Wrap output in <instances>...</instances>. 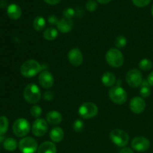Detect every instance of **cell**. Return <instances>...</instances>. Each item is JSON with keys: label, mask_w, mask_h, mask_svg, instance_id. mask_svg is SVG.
Segmentation results:
<instances>
[{"label": "cell", "mask_w": 153, "mask_h": 153, "mask_svg": "<svg viewBox=\"0 0 153 153\" xmlns=\"http://www.w3.org/2000/svg\"><path fill=\"white\" fill-rule=\"evenodd\" d=\"M42 70V67L39 62L35 60H28L22 64L20 73L25 78H32L38 74Z\"/></svg>", "instance_id": "cell-1"}, {"label": "cell", "mask_w": 153, "mask_h": 153, "mask_svg": "<svg viewBox=\"0 0 153 153\" xmlns=\"http://www.w3.org/2000/svg\"><path fill=\"white\" fill-rule=\"evenodd\" d=\"M23 97L25 101L31 104H35L40 101L41 93L38 87L34 84H28L23 91Z\"/></svg>", "instance_id": "cell-2"}, {"label": "cell", "mask_w": 153, "mask_h": 153, "mask_svg": "<svg viewBox=\"0 0 153 153\" xmlns=\"http://www.w3.org/2000/svg\"><path fill=\"white\" fill-rule=\"evenodd\" d=\"M105 59L108 64L114 68L122 67L124 63L123 55L119 49L115 48H111L108 51L105 55Z\"/></svg>", "instance_id": "cell-3"}, {"label": "cell", "mask_w": 153, "mask_h": 153, "mask_svg": "<svg viewBox=\"0 0 153 153\" xmlns=\"http://www.w3.org/2000/svg\"><path fill=\"white\" fill-rule=\"evenodd\" d=\"M110 138L111 141L119 147L126 146L129 140L128 134L123 130L115 128L110 132Z\"/></svg>", "instance_id": "cell-4"}, {"label": "cell", "mask_w": 153, "mask_h": 153, "mask_svg": "<svg viewBox=\"0 0 153 153\" xmlns=\"http://www.w3.org/2000/svg\"><path fill=\"white\" fill-rule=\"evenodd\" d=\"M109 97L114 103L122 105L126 102L128 95L125 90L120 86L113 87L109 90Z\"/></svg>", "instance_id": "cell-5"}, {"label": "cell", "mask_w": 153, "mask_h": 153, "mask_svg": "<svg viewBox=\"0 0 153 153\" xmlns=\"http://www.w3.org/2000/svg\"><path fill=\"white\" fill-rule=\"evenodd\" d=\"M30 124L25 118H19L13 124V131L16 137H22L29 133Z\"/></svg>", "instance_id": "cell-6"}, {"label": "cell", "mask_w": 153, "mask_h": 153, "mask_svg": "<svg viewBox=\"0 0 153 153\" xmlns=\"http://www.w3.org/2000/svg\"><path fill=\"white\" fill-rule=\"evenodd\" d=\"M98 114V108L97 105L91 102L83 103L79 108V114L83 119H91L97 116Z\"/></svg>", "instance_id": "cell-7"}, {"label": "cell", "mask_w": 153, "mask_h": 153, "mask_svg": "<svg viewBox=\"0 0 153 153\" xmlns=\"http://www.w3.org/2000/svg\"><path fill=\"white\" fill-rule=\"evenodd\" d=\"M19 149L22 153H35L37 150V142L31 137L22 138L19 143Z\"/></svg>", "instance_id": "cell-8"}, {"label": "cell", "mask_w": 153, "mask_h": 153, "mask_svg": "<svg viewBox=\"0 0 153 153\" xmlns=\"http://www.w3.org/2000/svg\"><path fill=\"white\" fill-rule=\"evenodd\" d=\"M126 80L128 85L131 88H137L140 86L143 82L142 74L137 69H132L127 73Z\"/></svg>", "instance_id": "cell-9"}, {"label": "cell", "mask_w": 153, "mask_h": 153, "mask_svg": "<svg viewBox=\"0 0 153 153\" xmlns=\"http://www.w3.org/2000/svg\"><path fill=\"white\" fill-rule=\"evenodd\" d=\"M32 133L36 137H42L48 130L47 122L44 119L38 118L34 121L32 125Z\"/></svg>", "instance_id": "cell-10"}, {"label": "cell", "mask_w": 153, "mask_h": 153, "mask_svg": "<svg viewBox=\"0 0 153 153\" xmlns=\"http://www.w3.org/2000/svg\"><path fill=\"white\" fill-rule=\"evenodd\" d=\"M131 146L137 152H146L149 149L150 142L146 137L139 136L133 139L131 141Z\"/></svg>", "instance_id": "cell-11"}, {"label": "cell", "mask_w": 153, "mask_h": 153, "mask_svg": "<svg viewBox=\"0 0 153 153\" xmlns=\"http://www.w3.org/2000/svg\"><path fill=\"white\" fill-rule=\"evenodd\" d=\"M68 60L74 67H79L83 62V55L78 48H73L68 53Z\"/></svg>", "instance_id": "cell-12"}, {"label": "cell", "mask_w": 153, "mask_h": 153, "mask_svg": "<svg viewBox=\"0 0 153 153\" xmlns=\"http://www.w3.org/2000/svg\"><path fill=\"white\" fill-rule=\"evenodd\" d=\"M38 81L40 85L46 89L52 88L54 84L53 76L49 71H43L42 73H40Z\"/></svg>", "instance_id": "cell-13"}, {"label": "cell", "mask_w": 153, "mask_h": 153, "mask_svg": "<svg viewBox=\"0 0 153 153\" xmlns=\"http://www.w3.org/2000/svg\"><path fill=\"white\" fill-rule=\"evenodd\" d=\"M129 107L133 113L140 114L144 111L146 103L141 97H134L130 102Z\"/></svg>", "instance_id": "cell-14"}, {"label": "cell", "mask_w": 153, "mask_h": 153, "mask_svg": "<svg viewBox=\"0 0 153 153\" xmlns=\"http://www.w3.org/2000/svg\"><path fill=\"white\" fill-rule=\"evenodd\" d=\"M73 22L71 19L67 18H62L58 21L57 24L58 30L61 33H68L73 28Z\"/></svg>", "instance_id": "cell-15"}, {"label": "cell", "mask_w": 153, "mask_h": 153, "mask_svg": "<svg viewBox=\"0 0 153 153\" xmlns=\"http://www.w3.org/2000/svg\"><path fill=\"white\" fill-rule=\"evenodd\" d=\"M46 121L51 125H58L62 121V115L57 111H51L46 115Z\"/></svg>", "instance_id": "cell-16"}, {"label": "cell", "mask_w": 153, "mask_h": 153, "mask_svg": "<svg viewBox=\"0 0 153 153\" xmlns=\"http://www.w3.org/2000/svg\"><path fill=\"white\" fill-rule=\"evenodd\" d=\"M7 13L10 19H18L22 15V10L17 4H11L7 7Z\"/></svg>", "instance_id": "cell-17"}, {"label": "cell", "mask_w": 153, "mask_h": 153, "mask_svg": "<svg viewBox=\"0 0 153 153\" xmlns=\"http://www.w3.org/2000/svg\"><path fill=\"white\" fill-rule=\"evenodd\" d=\"M56 146L52 142L45 141L40 145L37 153H56Z\"/></svg>", "instance_id": "cell-18"}, {"label": "cell", "mask_w": 153, "mask_h": 153, "mask_svg": "<svg viewBox=\"0 0 153 153\" xmlns=\"http://www.w3.org/2000/svg\"><path fill=\"white\" fill-rule=\"evenodd\" d=\"M51 140L55 143H59L64 139V132L63 129L60 127H55L52 128L49 134Z\"/></svg>", "instance_id": "cell-19"}, {"label": "cell", "mask_w": 153, "mask_h": 153, "mask_svg": "<svg viewBox=\"0 0 153 153\" xmlns=\"http://www.w3.org/2000/svg\"><path fill=\"white\" fill-rule=\"evenodd\" d=\"M101 81L105 86L112 87L116 82V77L112 73L106 72L102 76Z\"/></svg>", "instance_id": "cell-20"}, {"label": "cell", "mask_w": 153, "mask_h": 153, "mask_svg": "<svg viewBox=\"0 0 153 153\" xmlns=\"http://www.w3.org/2000/svg\"><path fill=\"white\" fill-rule=\"evenodd\" d=\"M58 30L55 29V28H48L43 32V37L46 40L52 41V40H54L58 37Z\"/></svg>", "instance_id": "cell-21"}, {"label": "cell", "mask_w": 153, "mask_h": 153, "mask_svg": "<svg viewBox=\"0 0 153 153\" xmlns=\"http://www.w3.org/2000/svg\"><path fill=\"white\" fill-rule=\"evenodd\" d=\"M33 27L37 31H40L46 27V20L43 16H37L33 21Z\"/></svg>", "instance_id": "cell-22"}, {"label": "cell", "mask_w": 153, "mask_h": 153, "mask_svg": "<svg viewBox=\"0 0 153 153\" xmlns=\"http://www.w3.org/2000/svg\"><path fill=\"white\" fill-rule=\"evenodd\" d=\"M3 146L6 150L12 152V151H14L17 147V142L12 137H8V138L5 139L3 143Z\"/></svg>", "instance_id": "cell-23"}, {"label": "cell", "mask_w": 153, "mask_h": 153, "mask_svg": "<svg viewBox=\"0 0 153 153\" xmlns=\"http://www.w3.org/2000/svg\"><path fill=\"white\" fill-rule=\"evenodd\" d=\"M140 86H141V88H140V94L141 95V97H143V98H146V97H149L151 94V89L150 85H149L147 80H143Z\"/></svg>", "instance_id": "cell-24"}, {"label": "cell", "mask_w": 153, "mask_h": 153, "mask_svg": "<svg viewBox=\"0 0 153 153\" xmlns=\"http://www.w3.org/2000/svg\"><path fill=\"white\" fill-rule=\"evenodd\" d=\"M9 122L7 117L4 116L0 117V134L3 135L5 134L8 128Z\"/></svg>", "instance_id": "cell-25"}, {"label": "cell", "mask_w": 153, "mask_h": 153, "mask_svg": "<svg viewBox=\"0 0 153 153\" xmlns=\"http://www.w3.org/2000/svg\"><path fill=\"white\" fill-rule=\"evenodd\" d=\"M138 66H139V67H140V70L146 71V70H149L152 69V62L149 59L144 58V59L141 60V61H140Z\"/></svg>", "instance_id": "cell-26"}, {"label": "cell", "mask_w": 153, "mask_h": 153, "mask_svg": "<svg viewBox=\"0 0 153 153\" xmlns=\"http://www.w3.org/2000/svg\"><path fill=\"white\" fill-rule=\"evenodd\" d=\"M115 46L119 49H122V48L125 47L126 45V38L124 36L120 35L115 40Z\"/></svg>", "instance_id": "cell-27"}, {"label": "cell", "mask_w": 153, "mask_h": 153, "mask_svg": "<svg viewBox=\"0 0 153 153\" xmlns=\"http://www.w3.org/2000/svg\"><path fill=\"white\" fill-rule=\"evenodd\" d=\"M30 114L34 118H37L41 115L42 109L39 105H34L30 108Z\"/></svg>", "instance_id": "cell-28"}, {"label": "cell", "mask_w": 153, "mask_h": 153, "mask_svg": "<svg viewBox=\"0 0 153 153\" xmlns=\"http://www.w3.org/2000/svg\"><path fill=\"white\" fill-rule=\"evenodd\" d=\"M84 128H85L84 123L82 120H77L73 123V129L76 132H82L84 130Z\"/></svg>", "instance_id": "cell-29"}, {"label": "cell", "mask_w": 153, "mask_h": 153, "mask_svg": "<svg viewBox=\"0 0 153 153\" xmlns=\"http://www.w3.org/2000/svg\"><path fill=\"white\" fill-rule=\"evenodd\" d=\"M152 0H132L133 4L138 7H143L147 6Z\"/></svg>", "instance_id": "cell-30"}, {"label": "cell", "mask_w": 153, "mask_h": 153, "mask_svg": "<svg viewBox=\"0 0 153 153\" xmlns=\"http://www.w3.org/2000/svg\"><path fill=\"white\" fill-rule=\"evenodd\" d=\"M86 8L91 12L94 11L97 8V3L94 0H89L86 4Z\"/></svg>", "instance_id": "cell-31"}, {"label": "cell", "mask_w": 153, "mask_h": 153, "mask_svg": "<svg viewBox=\"0 0 153 153\" xmlns=\"http://www.w3.org/2000/svg\"><path fill=\"white\" fill-rule=\"evenodd\" d=\"M63 13H64V18L71 19V18L74 16L75 10L74 9L71 8V7H67V8L64 10Z\"/></svg>", "instance_id": "cell-32"}, {"label": "cell", "mask_w": 153, "mask_h": 153, "mask_svg": "<svg viewBox=\"0 0 153 153\" xmlns=\"http://www.w3.org/2000/svg\"><path fill=\"white\" fill-rule=\"evenodd\" d=\"M58 21L59 20H58V17H57L56 16H55V15H51V16H49V18H48V22H49V23L50 24V25H57Z\"/></svg>", "instance_id": "cell-33"}, {"label": "cell", "mask_w": 153, "mask_h": 153, "mask_svg": "<svg viewBox=\"0 0 153 153\" xmlns=\"http://www.w3.org/2000/svg\"><path fill=\"white\" fill-rule=\"evenodd\" d=\"M53 95L54 94L52 92H51V91H47V92H46L44 94L43 97H44L45 100H47V101H50V100H52V99H53Z\"/></svg>", "instance_id": "cell-34"}, {"label": "cell", "mask_w": 153, "mask_h": 153, "mask_svg": "<svg viewBox=\"0 0 153 153\" xmlns=\"http://www.w3.org/2000/svg\"><path fill=\"white\" fill-rule=\"evenodd\" d=\"M43 1L46 3H47V4H51V5H55V4H57L61 2V0H43Z\"/></svg>", "instance_id": "cell-35"}, {"label": "cell", "mask_w": 153, "mask_h": 153, "mask_svg": "<svg viewBox=\"0 0 153 153\" xmlns=\"http://www.w3.org/2000/svg\"><path fill=\"white\" fill-rule=\"evenodd\" d=\"M147 82H149L150 86H153V72H152V73L148 76Z\"/></svg>", "instance_id": "cell-36"}, {"label": "cell", "mask_w": 153, "mask_h": 153, "mask_svg": "<svg viewBox=\"0 0 153 153\" xmlns=\"http://www.w3.org/2000/svg\"><path fill=\"white\" fill-rule=\"evenodd\" d=\"M119 153H134L130 148H123L120 151Z\"/></svg>", "instance_id": "cell-37"}, {"label": "cell", "mask_w": 153, "mask_h": 153, "mask_svg": "<svg viewBox=\"0 0 153 153\" xmlns=\"http://www.w3.org/2000/svg\"><path fill=\"white\" fill-rule=\"evenodd\" d=\"M98 2H100V4H108V2H110L111 0H97Z\"/></svg>", "instance_id": "cell-38"}, {"label": "cell", "mask_w": 153, "mask_h": 153, "mask_svg": "<svg viewBox=\"0 0 153 153\" xmlns=\"http://www.w3.org/2000/svg\"><path fill=\"white\" fill-rule=\"evenodd\" d=\"M6 4H7V1H4V0H1V1H0V7H5Z\"/></svg>", "instance_id": "cell-39"}, {"label": "cell", "mask_w": 153, "mask_h": 153, "mask_svg": "<svg viewBox=\"0 0 153 153\" xmlns=\"http://www.w3.org/2000/svg\"><path fill=\"white\" fill-rule=\"evenodd\" d=\"M4 137L3 135H1V134H0V143H4Z\"/></svg>", "instance_id": "cell-40"}, {"label": "cell", "mask_w": 153, "mask_h": 153, "mask_svg": "<svg viewBox=\"0 0 153 153\" xmlns=\"http://www.w3.org/2000/svg\"><path fill=\"white\" fill-rule=\"evenodd\" d=\"M151 11H152V16H153V5H152V10H151Z\"/></svg>", "instance_id": "cell-41"}]
</instances>
